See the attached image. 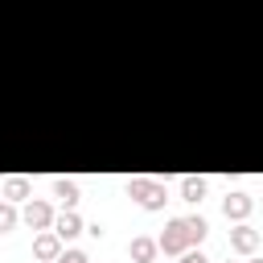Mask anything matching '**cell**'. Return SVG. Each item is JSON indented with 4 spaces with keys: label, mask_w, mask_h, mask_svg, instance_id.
Listing matches in <instances>:
<instances>
[{
    "label": "cell",
    "mask_w": 263,
    "mask_h": 263,
    "mask_svg": "<svg viewBox=\"0 0 263 263\" xmlns=\"http://www.w3.org/2000/svg\"><path fill=\"white\" fill-rule=\"evenodd\" d=\"M201 234H205V222H201V218H177V222L164 230L160 247L173 255V251H185L189 242H201Z\"/></svg>",
    "instance_id": "obj_1"
},
{
    "label": "cell",
    "mask_w": 263,
    "mask_h": 263,
    "mask_svg": "<svg viewBox=\"0 0 263 263\" xmlns=\"http://www.w3.org/2000/svg\"><path fill=\"white\" fill-rule=\"evenodd\" d=\"M132 197H140V205L156 210V205L164 201V189H160V185H152V181H132Z\"/></svg>",
    "instance_id": "obj_2"
},
{
    "label": "cell",
    "mask_w": 263,
    "mask_h": 263,
    "mask_svg": "<svg viewBox=\"0 0 263 263\" xmlns=\"http://www.w3.org/2000/svg\"><path fill=\"white\" fill-rule=\"evenodd\" d=\"M230 242H234L238 251H255V242H259V234H255L251 226H238V230L230 234Z\"/></svg>",
    "instance_id": "obj_3"
},
{
    "label": "cell",
    "mask_w": 263,
    "mask_h": 263,
    "mask_svg": "<svg viewBox=\"0 0 263 263\" xmlns=\"http://www.w3.org/2000/svg\"><path fill=\"white\" fill-rule=\"evenodd\" d=\"M247 210H251V197H247V193H230V197H226V214H230V218H242Z\"/></svg>",
    "instance_id": "obj_4"
},
{
    "label": "cell",
    "mask_w": 263,
    "mask_h": 263,
    "mask_svg": "<svg viewBox=\"0 0 263 263\" xmlns=\"http://www.w3.org/2000/svg\"><path fill=\"white\" fill-rule=\"evenodd\" d=\"M201 193H205V181H193V177L181 181V197L185 201H201Z\"/></svg>",
    "instance_id": "obj_5"
},
{
    "label": "cell",
    "mask_w": 263,
    "mask_h": 263,
    "mask_svg": "<svg viewBox=\"0 0 263 263\" xmlns=\"http://www.w3.org/2000/svg\"><path fill=\"white\" fill-rule=\"evenodd\" d=\"M53 193H58L66 205H74V201H78V185H74V181H58V185H53Z\"/></svg>",
    "instance_id": "obj_6"
},
{
    "label": "cell",
    "mask_w": 263,
    "mask_h": 263,
    "mask_svg": "<svg viewBox=\"0 0 263 263\" xmlns=\"http://www.w3.org/2000/svg\"><path fill=\"white\" fill-rule=\"evenodd\" d=\"M25 222H29V226H45V222H49V205H29V210H25Z\"/></svg>",
    "instance_id": "obj_7"
},
{
    "label": "cell",
    "mask_w": 263,
    "mask_h": 263,
    "mask_svg": "<svg viewBox=\"0 0 263 263\" xmlns=\"http://www.w3.org/2000/svg\"><path fill=\"white\" fill-rule=\"evenodd\" d=\"M132 255H136L140 263H148V259L156 255V242H148V238H136V242H132Z\"/></svg>",
    "instance_id": "obj_8"
},
{
    "label": "cell",
    "mask_w": 263,
    "mask_h": 263,
    "mask_svg": "<svg viewBox=\"0 0 263 263\" xmlns=\"http://www.w3.org/2000/svg\"><path fill=\"white\" fill-rule=\"evenodd\" d=\"M78 230H82V222H78L74 214H62V218H58V234L70 238V234H78Z\"/></svg>",
    "instance_id": "obj_9"
},
{
    "label": "cell",
    "mask_w": 263,
    "mask_h": 263,
    "mask_svg": "<svg viewBox=\"0 0 263 263\" xmlns=\"http://www.w3.org/2000/svg\"><path fill=\"white\" fill-rule=\"evenodd\" d=\"M37 255H41V259H53V255H58V238H53V234L37 238Z\"/></svg>",
    "instance_id": "obj_10"
},
{
    "label": "cell",
    "mask_w": 263,
    "mask_h": 263,
    "mask_svg": "<svg viewBox=\"0 0 263 263\" xmlns=\"http://www.w3.org/2000/svg\"><path fill=\"white\" fill-rule=\"evenodd\" d=\"M4 189H8V197H25V193H29V185H25L21 177H12V181H8Z\"/></svg>",
    "instance_id": "obj_11"
},
{
    "label": "cell",
    "mask_w": 263,
    "mask_h": 263,
    "mask_svg": "<svg viewBox=\"0 0 263 263\" xmlns=\"http://www.w3.org/2000/svg\"><path fill=\"white\" fill-rule=\"evenodd\" d=\"M12 222H16V214L8 205H0V230H12Z\"/></svg>",
    "instance_id": "obj_12"
},
{
    "label": "cell",
    "mask_w": 263,
    "mask_h": 263,
    "mask_svg": "<svg viewBox=\"0 0 263 263\" xmlns=\"http://www.w3.org/2000/svg\"><path fill=\"white\" fill-rule=\"evenodd\" d=\"M58 263H86V255H82V251H70V255H62Z\"/></svg>",
    "instance_id": "obj_13"
},
{
    "label": "cell",
    "mask_w": 263,
    "mask_h": 263,
    "mask_svg": "<svg viewBox=\"0 0 263 263\" xmlns=\"http://www.w3.org/2000/svg\"><path fill=\"white\" fill-rule=\"evenodd\" d=\"M181 263H205V259H201V255H185Z\"/></svg>",
    "instance_id": "obj_14"
},
{
    "label": "cell",
    "mask_w": 263,
    "mask_h": 263,
    "mask_svg": "<svg viewBox=\"0 0 263 263\" xmlns=\"http://www.w3.org/2000/svg\"><path fill=\"white\" fill-rule=\"evenodd\" d=\"M255 263H263V259H255Z\"/></svg>",
    "instance_id": "obj_15"
}]
</instances>
